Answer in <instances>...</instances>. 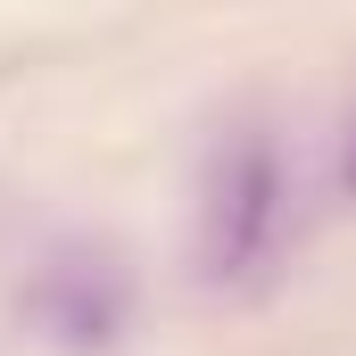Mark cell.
<instances>
[{"instance_id": "cell-1", "label": "cell", "mask_w": 356, "mask_h": 356, "mask_svg": "<svg viewBox=\"0 0 356 356\" xmlns=\"http://www.w3.org/2000/svg\"><path fill=\"white\" fill-rule=\"evenodd\" d=\"M290 241V158L266 124H232L207 158V199H199V273L216 290L266 282Z\"/></svg>"}, {"instance_id": "cell-2", "label": "cell", "mask_w": 356, "mask_h": 356, "mask_svg": "<svg viewBox=\"0 0 356 356\" xmlns=\"http://www.w3.org/2000/svg\"><path fill=\"white\" fill-rule=\"evenodd\" d=\"M25 323L58 356H108L133 332V266L108 241H58L25 273Z\"/></svg>"}, {"instance_id": "cell-3", "label": "cell", "mask_w": 356, "mask_h": 356, "mask_svg": "<svg viewBox=\"0 0 356 356\" xmlns=\"http://www.w3.org/2000/svg\"><path fill=\"white\" fill-rule=\"evenodd\" d=\"M340 182L356 191V124H348V158H340Z\"/></svg>"}]
</instances>
